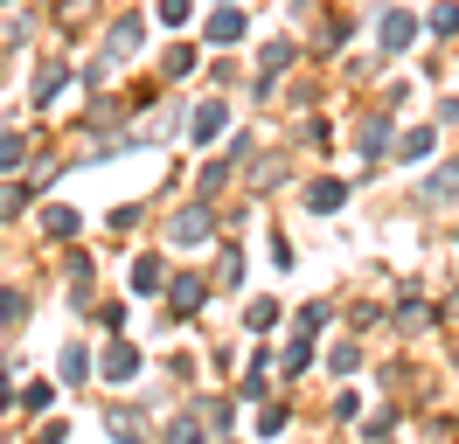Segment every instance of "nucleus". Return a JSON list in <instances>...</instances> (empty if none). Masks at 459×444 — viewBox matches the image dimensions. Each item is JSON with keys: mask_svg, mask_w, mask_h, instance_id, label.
I'll return each mask as SVG.
<instances>
[{"mask_svg": "<svg viewBox=\"0 0 459 444\" xmlns=\"http://www.w3.org/2000/svg\"><path fill=\"white\" fill-rule=\"evenodd\" d=\"M251 153H258V139H251V132H230V146H223V153H216V160L195 174V188H202V194H223L230 181H237V174L251 166Z\"/></svg>", "mask_w": 459, "mask_h": 444, "instance_id": "obj_1", "label": "nucleus"}, {"mask_svg": "<svg viewBox=\"0 0 459 444\" xmlns=\"http://www.w3.org/2000/svg\"><path fill=\"white\" fill-rule=\"evenodd\" d=\"M209 236H216V209H209V194L168 216V243L174 250H195V243H209Z\"/></svg>", "mask_w": 459, "mask_h": 444, "instance_id": "obj_2", "label": "nucleus"}, {"mask_svg": "<svg viewBox=\"0 0 459 444\" xmlns=\"http://www.w3.org/2000/svg\"><path fill=\"white\" fill-rule=\"evenodd\" d=\"M390 132H397V105L383 98V105L362 118V132H355V146H362V160H383V146H390Z\"/></svg>", "mask_w": 459, "mask_h": 444, "instance_id": "obj_3", "label": "nucleus"}, {"mask_svg": "<svg viewBox=\"0 0 459 444\" xmlns=\"http://www.w3.org/2000/svg\"><path fill=\"white\" fill-rule=\"evenodd\" d=\"M202 299H209V278H202V271H181L168 285V320H195Z\"/></svg>", "mask_w": 459, "mask_h": 444, "instance_id": "obj_4", "label": "nucleus"}, {"mask_svg": "<svg viewBox=\"0 0 459 444\" xmlns=\"http://www.w3.org/2000/svg\"><path fill=\"white\" fill-rule=\"evenodd\" d=\"M98 375H105L112 388H126L133 375H140V347H133V340H118V333H112V347H105V361H98Z\"/></svg>", "mask_w": 459, "mask_h": 444, "instance_id": "obj_5", "label": "nucleus"}, {"mask_svg": "<svg viewBox=\"0 0 459 444\" xmlns=\"http://www.w3.org/2000/svg\"><path fill=\"white\" fill-rule=\"evenodd\" d=\"M140 42H146V21H140V14H126V21H112V35H105V56L126 63V56H140Z\"/></svg>", "mask_w": 459, "mask_h": 444, "instance_id": "obj_6", "label": "nucleus"}, {"mask_svg": "<svg viewBox=\"0 0 459 444\" xmlns=\"http://www.w3.org/2000/svg\"><path fill=\"white\" fill-rule=\"evenodd\" d=\"M223 125H230V105H223V98H202V105L188 111V139H216Z\"/></svg>", "mask_w": 459, "mask_h": 444, "instance_id": "obj_7", "label": "nucleus"}, {"mask_svg": "<svg viewBox=\"0 0 459 444\" xmlns=\"http://www.w3.org/2000/svg\"><path fill=\"white\" fill-rule=\"evenodd\" d=\"M84 229V216L70 209V201H42V236H56V243H70Z\"/></svg>", "mask_w": 459, "mask_h": 444, "instance_id": "obj_8", "label": "nucleus"}, {"mask_svg": "<svg viewBox=\"0 0 459 444\" xmlns=\"http://www.w3.org/2000/svg\"><path fill=\"white\" fill-rule=\"evenodd\" d=\"M195 416H202V438H230V431H237V410H230L223 396H202Z\"/></svg>", "mask_w": 459, "mask_h": 444, "instance_id": "obj_9", "label": "nucleus"}, {"mask_svg": "<svg viewBox=\"0 0 459 444\" xmlns=\"http://www.w3.org/2000/svg\"><path fill=\"white\" fill-rule=\"evenodd\" d=\"M411 42H418V21H411L403 7H383V49H390V56H403Z\"/></svg>", "mask_w": 459, "mask_h": 444, "instance_id": "obj_10", "label": "nucleus"}, {"mask_svg": "<svg viewBox=\"0 0 459 444\" xmlns=\"http://www.w3.org/2000/svg\"><path fill=\"white\" fill-rule=\"evenodd\" d=\"M216 49H230V42H244V14H237V0H223V14H209V28H202Z\"/></svg>", "mask_w": 459, "mask_h": 444, "instance_id": "obj_11", "label": "nucleus"}, {"mask_svg": "<svg viewBox=\"0 0 459 444\" xmlns=\"http://www.w3.org/2000/svg\"><path fill=\"white\" fill-rule=\"evenodd\" d=\"M63 83H70V63H42V70H35V105H42V111H56Z\"/></svg>", "mask_w": 459, "mask_h": 444, "instance_id": "obj_12", "label": "nucleus"}, {"mask_svg": "<svg viewBox=\"0 0 459 444\" xmlns=\"http://www.w3.org/2000/svg\"><path fill=\"white\" fill-rule=\"evenodd\" d=\"M342 201H348V181H334V174H320L314 188H307V209H314V216H334Z\"/></svg>", "mask_w": 459, "mask_h": 444, "instance_id": "obj_13", "label": "nucleus"}, {"mask_svg": "<svg viewBox=\"0 0 459 444\" xmlns=\"http://www.w3.org/2000/svg\"><path fill=\"white\" fill-rule=\"evenodd\" d=\"M397 333H431V305L403 285V305H397Z\"/></svg>", "mask_w": 459, "mask_h": 444, "instance_id": "obj_14", "label": "nucleus"}, {"mask_svg": "<svg viewBox=\"0 0 459 444\" xmlns=\"http://www.w3.org/2000/svg\"><path fill=\"white\" fill-rule=\"evenodd\" d=\"M307 368H314V333H292V347L279 354V375L292 382V375H307Z\"/></svg>", "mask_w": 459, "mask_h": 444, "instance_id": "obj_15", "label": "nucleus"}, {"mask_svg": "<svg viewBox=\"0 0 459 444\" xmlns=\"http://www.w3.org/2000/svg\"><path fill=\"white\" fill-rule=\"evenodd\" d=\"M431 146H438V125H411V132L397 139V153H403V166H418L431 153Z\"/></svg>", "mask_w": 459, "mask_h": 444, "instance_id": "obj_16", "label": "nucleus"}, {"mask_svg": "<svg viewBox=\"0 0 459 444\" xmlns=\"http://www.w3.org/2000/svg\"><path fill=\"white\" fill-rule=\"evenodd\" d=\"M29 166V132H0V174H22Z\"/></svg>", "mask_w": 459, "mask_h": 444, "instance_id": "obj_17", "label": "nucleus"}, {"mask_svg": "<svg viewBox=\"0 0 459 444\" xmlns=\"http://www.w3.org/2000/svg\"><path fill=\"white\" fill-rule=\"evenodd\" d=\"M292 56H299V49L279 35V42H264V49H258V70H264V77H279V70H292Z\"/></svg>", "mask_w": 459, "mask_h": 444, "instance_id": "obj_18", "label": "nucleus"}, {"mask_svg": "<svg viewBox=\"0 0 459 444\" xmlns=\"http://www.w3.org/2000/svg\"><path fill=\"white\" fill-rule=\"evenodd\" d=\"M327 320H334V299H314V305H299L292 333H327Z\"/></svg>", "mask_w": 459, "mask_h": 444, "instance_id": "obj_19", "label": "nucleus"}, {"mask_svg": "<svg viewBox=\"0 0 459 444\" xmlns=\"http://www.w3.org/2000/svg\"><path fill=\"white\" fill-rule=\"evenodd\" d=\"M22 320H29V292H14V285H0V327L14 333Z\"/></svg>", "mask_w": 459, "mask_h": 444, "instance_id": "obj_20", "label": "nucleus"}, {"mask_svg": "<svg viewBox=\"0 0 459 444\" xmlns=\"http://www.w3.org/2000/svg\"><path fill=\"white\" fill-rule=\"evenodd\" d=\"M453 194H459V160H446V166L425 181V201H453Z\"/></svg>", "mask_w": 459, "mask_h": 444, "instance_id": "obj_21", "label": "nucleus"}, {"mask_svg": "<svg viewBox=\"0 0 459 444\" xmlns=\"http://www.w3.org/2000/svg\"><path fill=\"white\" fill-rule=\"evenodd\" d=\"M209 285H230V292H237V285H244V250H223L216 271H209Z\"/></svg>", "mask_w": 459, "mask_h": 444, "instance_id": "obj_22", "label": "nucleus"}, {"mask_svg": "<svg viewBox=\"0 0 459 444\" xmlns=\"http://www.w3.org/2000/svg\"><path fill=\"white\" fill-rule=\"evenodd\" d=\"M160 285H168V264H160V257H140V264H133V292H160Z\"/></svg>", "mask_w": 459, "mask_h": 444, "instance_id": "obj_23", "label": "nucleus"}, {"mask_svg": "<svg viewBox=\"0 0 459 444\" xmlns=\"http://www.w3.org/2000/svg\"><path fill=\"white\" fill-rule=\"evenodd\" d=\"M56 375H63V382H84V375H91V354L77 347V340H70V347L56 354Z\"/></svg>", "mask_w": 459, "mask_h": 444, "instance_id": "obj_24", "label": "nucleus"}, {"mask_svg": "<svg viewBox=\"0 0 459 444\" xmlns=\"http://www.w3.org/2000/svg\"><path fill=\"white\" fill-rule=\"evenodd\" d=\"M195 63H202V56L188 49V42H181V49H168V56H160V70H168V83H181V77H195Z\"/></svg>", "mask_w": 459, "mask_h": 444, "instance_id": "obj_25", "label": "nucleus"}, {"mask_svg": "<svg viewBox=\"0 0 459 444\" xmlns=\"http://www.w3.org/2000/svg\"><path fill=\"white\" fill-rule=\"evenodd\" d=\"M105 431H112V438H140L146 416H140V410H118V403H112V410H105Z\"/></svg>", "mask_w": 459, "mask_h": 444, "instance_id": "obj_26", "label": "nucleus"}, {"mask_svg": "<svg viewBox=\"0 0 459 444\" xmlns=\"http://www.w3.org/2000/svg\"><path fill=\"white\" fill-rule=\"evenodd\" d=\"M29 181H14V188H0V222H14V216H22V209H29Z\"/></svg>", "mask_w": 459, "mask_h": 444, "instance_id": "obj_27", "label": "nucleus"}, {"mask_svg": "<svg viewBox=\"0 0 459 444\" xmlns=\"http://www.w3.org/2000/svg\"><path fill=\"white\" fill-rule=\"evenodd\" d=\"M140 216H146L140 201H118V209H112L105 222H112V236H133V229H140Z\"/></svg>", "mask_w": 459, "mask_h": 444, "instance_id": "obj_28", "label": "nucleus"}, {"mask_svg": "<svg viewBox=\"0 0 459 444\" xmlns=\"http://www.w3.org/2000/svg\"><path fill=\"white\" fill-rule=\"evenodd\" d=\"M327 368H334V375H355V368H362V347H355V340L327 347Z\"/></svg>", "mask_w": 459, "mask_h": 444, "instance_id": "obj_29", "label": "nucleus"}, {"mask_svg": "<svg viewBox=\"0 0 459 444\" xmlns=\"http://www.w3.org/2000/svg\"><path fill=\"white\" fill-rule=\"evenodd\" d=\"M425 21H431V35H459V0H438Z\"/></svg>", "mask_w": 459, "mask_h": 444, "instance_id": "obj_30", "label": "nucleus"}, {"mask_svg": "<svg viewBox=\"0 0 459 444\" xmlns=\"http://www.w3.org/2000/svg\"><path fill=\"white\" fill-rule=\"evenodd\" d=\"M244 327H251V333H272V327H279V299H258L251 312H244Z\"/></svg>", "mask_w": 459, "mask_h": 444, "instance_id": "obj_31", "label": "nucleus"}, {"mask_svg": "<svg viewBox=\"0 0 459 444\" xmlns=\"http://www.w3.org/2000/svg\"><path fill=\"white\" fill-rule=\"evenodd\" d=\"M286 423H292V410H286V403H264V416H258V438H279Z\"/></svg>", "mask_w": 459, "mask_h": 444, "instance_id": "obj_32", "label": "nucleus"}, {"mask_svg": "<svg viewBox=\"0 0 459 444\" xmlns=\"http://www.w3.org/2000/svg\"><path fill=\"white\" fill-rule=\"evenodd\" d=\"M14 403H22V410H49V403H56V388H49V382H29Z\"/></svg>", "mask_w": 459, "mask_h": 444, "instance_id": "obj_33", "label": "nucleus"}, {"mask_svg": "<svg viewBox=\"0 0 459 444\" xmlns=\"http://www.w3.org/2000/svg\"><path fill=\"white\" fill-rule=\"evenodd\" d=\"M153 14H160V21H168V28H181V21H188V14H195V0H160Z\"/></svg>", "mask_w": 459, "mask_h": 444, "instance_id": "obj_34", "label": "nucleus"}, {"mask_svg": "<svg viewBox=\"0 0 459 444\" xmlns=\"http://www.w3.org/2000/svg\"><path fill=\"white\" fill-rule=\"evenodd\" d=\"M84 14H98V0H56V21H84Z\"/></svg>", "mask_w": 459, "mask_h": 444, "instance_id": "obj_35", "label": "nucleus"}, {"mask_svg": "<svg viewBox=\"0 0 459 444\" xmlns=\"http://www.w3.org/2000/svg\"><path fill=\"white\" fill-rule=\"evenodd\" d=\"M355 416H362V396H355V388H342V403H334V423H355Z\"/></svg>", "mask_w": 459, "mask_h": 444, "instance_id": "obj_36", "label": "nucleus"}, {"mask_svg": "<svg viewBox=\"0 0 459 444\" xmlns=\"http://www.w3.org/2000/svg\"><path fill=\"white\" fill-rule=\"evenodd\" d=\"M272 264H279V271H292V264H299V250H292L286 236H272Z\"/></svg>", "mask_w": 459, "mask_h": 444, "instance_id": "obj_37", "label": "nucleus"}, {"mask_svg": "<svg viewBox=\"0 0 459 444\" xmlns=\"http://www.w3.org/2000/svg\"><path fill=\"white\" fill-rule=\"evenodd\" d=\"M320 42H327V56L342 49V42H348V14H342V21H327V28H320Z\"/></svg>", "mask_w": 459, "mask_h": 444, "instance_id": "obj_38", "label": "nucleus"}, {"mask_svg": "<svg viewBox=\"0 0 459 444\" xmlns=\"http://www.w3.org/2000/svg\"><path fill=\"white\" fill-rule=\"evenodd\" d=\"M438 125H459V98H446V105H438Z\"/></svg>", "mask_w": 459, "mask_h": 444, "instance_id": "obj_39", "label": "nucleus"}, {"mask_svg": "<svg viewBox=\"0 0 459 444\" xmlns=\"http://www.w3.org/2000/svg\"><path fill=\"white\" fill-rule=\"evenodd\" d=\"M7 403H14V382H7V375H0V410H7Z\"/></svg>", "mask_w": 459, "mask_h": 444, "instance_id": "obj_40", "label": "nucleus"}, {"mask_svg": "<svg viewBox=\"0 0 459 444\" xmlns=\"http://www.w3.org/2000/svg\"><path fill=\"white\" fill-rule=\"evenodd\" d=\"M0 7H14V0H0Z\"/></svg>", "mask_w": 459, "mask_h": 444, "instance_id": "obj_41", "label": "nucleus"}]
</instances>
